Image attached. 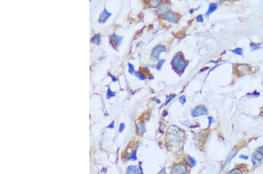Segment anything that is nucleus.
<instances>
[{
	"instance_id": "nucleus-1",
	"label": "nucleus",
	"mask_w": 263,
	"mask_h": 174,
	"mask_svg": "<svg viewBox=\"0 0 263 174\" xmlns=\"http://www.w3.org/2000/svg\"><path fill=\"white\" fill-rule=\"evenodd\" d=\"M172 65H173V66H174L177 71L182 73L183 72L187 64L184 58L179 53H178L174 57L172 61Z\"/></svg>"
},
{
	"instance_id": "nucleus-2",
	"label": "nucleus",
	"mask_w": 263,
	"mask_h": 174,
	"mask_svg": "<svg viewBox=\"0 0 263 174\" xmlns=\"http://www.w3.org/2000/svg\"><path fill=\"white\" fill-rule=\"evenodd\" d=\"M182 134L180 129H178L177 127H171L169 128V131H168V135L170 140L172 141H176L177 140H179V138L181 137V134Z\"/></svg>"
},
{
	"instance_id": "nucleus-3",
	"label": "nucleus",
	"mask_w": 263,
	"mask_h": 174,
	"mask_svg": "<svg viewBox=\"0 0 263 174\" xmlns=\"http://www.w3.org/2000/svg\"><path fill=\"white\" fill-rule=\"evenodd\" d=\"M207 114H208V110L204 106H199L198 107H195L192 111V116L193 117L206 115Z\"/></svg>"
},
{
	"instance_id": "nucleus-4",
	"label": "nucleus",
	"mask_w": 263,
	"mask_h": 174,
	"mask_svg": "<svg viewBox=\"0 0 263 174\" xmlns=\"http://www.w3.org/2000/svg\"><path fill=\"white\" fill-rule=\"evenodd\" d=\"M187 172V166L184 164H179L174 166L171 174H185Z\"/></svg>"
},
{
	"instance_id": "nucleus-5",
	"label": "nucleus",
	"mask_w": 263,
	"mask_h": 174,
	"mask_svg": "<svg viewBox=\"0 0 263 174\" xmlns=\"http://www.w3.org/2000/svg\"><path fill=\"white\" fill-rule=\"evenodd\" d=\"M166 50L165 46L163 45H157L153 49L151 57L153 60H157L159 57L160 54Z\"/></svg>"
},
{
	"instance_id": "nucleus-6",
	"label": "nucleus",
	"mask_w": 263,
	"mask_h": 174,
	"mask_svg": "<svg viewBox=\"0 0 263 174\" xmlns=\"http://www.w3.org/2000/svg\"><path fill=\"white\" fill-rule=\"evenodd\" d=\"M263 160V156L258 152H254L252 155V161L255 167L258 166L261 164Z\"/></svg>"
},
{
	"instance_id": "nucleus-7",
	"label": "nucleus",
	"mask_w": 263,
	"mask_h": 174,
	"mask_svg": "<svg viewBox=\"0 0 263 174\" xmlns=\"http://www.w3.org/2000/svg\"><path fill=\"white\" fill-rule=\"evenodd\" d=\"M127 174H143L142 168L138 166H129L126 170Z\"/></svg>"
},
{
	"instance_id": "nucleus-8",
	"label": "nucleus",
	"mask_w": 263,
	"mask_h": 174,
	"mask_svg": "<svg viewBox=\"0 0 263 174\" xmlns=\"http://www.w3.org/2000/svg\"><path fill=\"white\" fill-rule=\"evenodd\" d=\"M170 9V4L168 3H164L160 5L159 7L157 10V13L158 14H163L169 11Z\"/></svg>"
},
{
	"instance_id": "nucleus-9",
	"label": "nucleus",
	"mask_w": 263,
	"mask_h": 174,
	"mask_svg": "<svg viewBox=\"0 0 263 174\" xmlns=\"http://www.w3.org/2000/svg\"><path fill=\"white\" fill-rule=\"evenodd\" d=\"M163 18L166 21L173 23H176L177 21V17L172 12H168L166 13L163 16Z\"/></svg>"
},
{
	"instance_id": "nucleus-10",
	"label": "nucleus",
	"mask_w": 263,
	"mask_h": 174,
	"mask_svg": "<svg viewBox=\"0 0 263 174\" xmlns=\"http://www.w3.org/2000/svg\"><path fill=\"white\" fill-rule=\"evenodd\" d=\"M216 9H217V5H216V4L214 3L210 4L209 6L208 10L205 14V17H208L210 13H213L214 11H215L216 10Z\"/></svg>"
},
{
	"instance_id": "nucleus-11",
	"label": "nucleus",
	"mask_w": 263,
	"mask_h": 174,
	"mask_svg": "<svg viewBox=\"0 0 263 174\" xmlns=\"http://www.w3.org/2000/svg\"><path fill=\"white\" fill-rule=\"evenodd\" d=\"M187 162L190 167H194L196 165V161L192 156L188 155L187 158Z\"/></svg>"
},
{
	"instance_id": "nucleus-12",
	"label": "nucleus",
	"mask_w": 263,
	"mask_h": 174,
	"mask_svg": "<svg viewBox=\"0 0 263 174\" xmlns=\"http://www.w3.org/2000/svg\"><path fill=\"white\" fill-rule=\"evenodd\" d=\"M137 129L139 134H142L145 131V125L144 122H140L137 125Z\"/></svg>"
},
{
	"instance_id": "nucleus-13",
	"label": "nucleus",
	"mask_w": 263,
	"mask_h": 174,
	"mask_svg": "<svg viewBox=\"0 0 263 174\" xmlns=\"http://www.w3.org/2000/svg\"><path fill=\"white\" fill-rule=\"evenodd\" d=\"M136 150H135L134 151L132 152L130 154H128V155L127 156V159L128 160H132V161H135L136 160Z\"/></svg>"
},
{
	"instance_id": "nucleus-14",
	"label": "nucleus",
	"mask_w": 263,
	"mask_h": 174,
	"mask_svg": "<svg viewBox=\"0 0 263 174\" xmlns=\"http://www.w3.org/2000/svg\"><path fill=\"white\" fill-rule=\"evenodd\" d=\"M109 16H110V13L107 12V11L105 10L103 12V13H102L101 15L100 20H102L103 21H105L106 19L108 18V17H109Z\"/></svg>"
},
{
	"instance_id": "nucleus-15",
	"label": "nucleus",
	"mask_w": 263,
	"mask_h": 174,
	"mask_svg": "<svg viewBox=\"0 0 263 174\" xmlns=\"http://www.w3.org/2000/svg\"><path fill=\"white\" fill-rule=\"evenodd\" d=\"M227 174H242V172L238 168H236L231 170V171H229Z\"/></svg>"
},
{
	"instance_id": "nucleus-16",
	"label": "nucleus",
	"mask_w": 263,
	"mask_h": 174,
	"mask_svg": "<svg viewBox=\"0 0 263 174\" xmlns=\"http://www.w3.org/2000/svg\"><path fill=\"white\" fill-rule=\"evenodd\" d=\"M232 52H233V53L236 54V55H242V54H243L242 49L240 48H236V49L232 50Z\"/></svg>"
},
{
	"instance_id": "nucleus-17",
	"label": "nucleus",
	"mask_w": 263,
	"mask_h": 174,
	"mask_svg": "<svg viewBox=\"0 0 263 174\" xmlns=\"http://www.w3.org/2000/svg\"><path fill=\"white\" fill-rule=\"evenodd\" d=\"M175 96H176L175 94H171V95H170L169 96H167V99H166V102H164L163 106H165V105H166V104H167L168 103H169V102L171 101V100L173 99L174 97H175Z\"/></svg>"
},
{
	"instance_id": "nucleus-18",
	"label": "nucleus",
	"mask_w": 263,
	"mask_h": 174,
	"mask_svg": "<svg viewBox=\"0 0 263 174\" xmlns=\"http://www.w3.org/2000/svg\"><path fill=\"white\" fill-rule=\"evenodd\" d=\"M164 62H165V60H164V59H161L160 61H159V62H158L157 65V66H156V68L158 70H160V69H161L162 65H163V64L164 63Z\"/></svg>"
},
{
	"instance_id": "nucleus-19",
	"label": "nucleus",
	"mask_w": 263,
	"mask_h": 174,
	"mask_svg": "<svg viewBox=\"0 0 263 174\" xmlns=\"http://www.w3.org/2000/svg\"><path fill=\"white\" fill-rule=\"evenodd\" d=\"M250 47L252 49V51H255L259 49L260 48V44H251L250 45Z\"/></svg>"
},
{
	"instance_id": "nucleus-20",
	"label": "nucleus",
	"mask_w": 263,
	"mask_h": 174,
	"mask_svg": "<svg viewBox=\"0 0 263 174\" xmlns=\"http://www.w3.org/2000/svg\"><path fill=\"white\" fill-rule=\"evenodd\" d=\"M135 75H136V76L137 77H138L139 79H140V80H143L145 79V77H144L142 73H141L140 71H137V72H135Z\"/></svg>"
},
{
	"instance_id": "nucleus-21",
	"label": "nucleus",
	"mask_w": 263,
	"mask_h": 174,
	"mask_svg": "<svg viewBox=\"0 0 263 174\" xmlns=\"http://www.w3.org/2000/svg\"><path fill=\"white\" fill-rule=\"evenodd\" d=\"M179 101L182 104H184L186 102V98L185 96H182L179 98Z\"/></svg>"
},
{
	"instance_id": "nucleus-22",
	"label": "nucleus",
	"mask_w": 263,
	"mask_h": 174,
	"mask_svg": "<svg viewBox=\"0 0 263 174\" xmlns=\"http://www.w3.org/2000/svg\"><path fill=\"white\" fill-rule=\"evenodd\" d=\"M160 3V1H158V0H157V1H152L150 2L151 5H152L153 7L157 6V5L159 4Z\"/></svg>"
},
{
	"instance_id": "nucleus-23",
	"label": "nucleus",
	"mask_w": 263,
	"mask_h": 174,
	"mask_svg": "<svg viewBox=\"0 0 263 174\" xmlns=\"http://www.w3.org/2000/svg\"><path fill=\"white\" fill-rule=\"evenodd\" d=\"M257 152H258V153H260L263 156V146L257 148Z\"/></svg>"
},
{
	"instance_id": "nucleus-24",
	"label": "nucleus",
	"mask_w": 263,
	"mask_h": 174,
	"mask_svg": "<svg viewBox=\"0 0 263 174\" xmlns=\"http://www.w3.org/2000/svg\"><path fill=\"white\" fill-rule=\"evenodd\" d=\"M129 71L132 73H135V71L134 70V67H133V66L131 64H129Z\"/></svg>"
},
{
	"instance_id": "nucleus-25",
	"label": "nucleus",
	"mask_w": 263,
	"mask_h": 174,
	"mask_svg": "<svg viewBox=\"0 0 263 174\" xmlns=\"http://www.w3.org/2000/svg\"><path fill=\"white\" fill-rule=\"evenodd\" d=\"M197 21L199 22H203V17L202 15H199L197 17Z\"/></svg>"
},
{
	"instance_id": "nucleus-26",
	"label": "nucleus",
	"mask_w": 263,
	"mask_h": 174,
	"mask_svg": "<svg viewBox=\"0 0 263 174\" xmlns=\"http://www.w3.org/2000/svg\"><path fill=\"white\" fill-rule=\"evenodd\" d=\"M239 158H240V159H243L244 160H247L249 159V156L245 155H240L239 156Z\"/></svg>"
},
{
	"instance_id": "nucleus-27",
	"label": "nucleus",
	"mask_w": 263,
	"mask_h": 174,
	"mask_svg": "<svg viewBox=\"0 0 263 174\" xmlns=\"http://www.w3.org/2000/svg\"><path fill=\"white\" fill-rule=\"evenodd\" d=\"M208 120H209V126H210V125H211L213 122V119L212 117H208Z\"/></svg>"
},
{
	"instance_id": "nucleus-28",
	"label": "nucleus",
	"mask_w": 263,
	"mask_h": 174,
	"mask_svg": "<svg viewBox=\"0 0 263 174\" xmlns=\"http://www.w3.org/2000/svg\"><path fill=\"white\" fill-rule=\"evenodd\" d=\"M124 128H125V124H121V126H120V128H119V132H122V131H123Z\"/></svg>"
},
{
	"instance_id": "nucleus-29",
	"label": "nucleus",
	"mask_w": 263,
	"mask_h": 174,
	"mask_svg": "<svg viewBox=\"0 0 263 174\" xmlns=\"http://www.w3.org/2000/svg\"><path fill=\"white\" fill-rule=\"evenodd\" d=\"M158 174H166V171H165V170H164V169H163L161 172H160L159 173H158Z\"/></svg>"
},
{
	"instance_id": "nucleus-30",
	"label": "nucleus",
	"mask_w": 263,
	"mask_h": 174,
	"mask_svg": "<svg viewBox=\"0 0 263 174\" xmlns=\"http://www.w3.org/2000/svg\"><path fill=\"white\" fill-rule=\"evenodd\" d=\"M168 115V113H167V111H166V110H165V111H164V113H163V116L164 117H166V115Z\"/></svg>"
},
{
	"instance_id": "nucleus-31",
	"label": "nucleus",
	"mask_w": 263,
	"mask_h": 174,
	"mask_svg": "<svg viewBox=\"0 0 263 174\" xmlns=\"http://www.w3.org/2000/svg\"><path fill=\"white\" fill-rule=\"evenodd\" d=\"M113 124H114V123H113V122L112 123V124H111V125H109V127H110V128H113V126H114V125H113Z\"/></svg>"
},
{
	"instance_id": "nucleus-32",
	"label": "nucleus",
	"mask_w": 263,
	"mask_h": 174,
	"mask_svg": "<svg viewBox=\"0 0 263 174\" xmlns=\"http://www.w3.org/2000/svg\"><path fill=\"white\" fill-rule=\"evenodd\" d=\"M157 103H160V100H157Z\"/></svg>"
}]
</instances>
